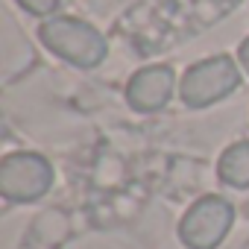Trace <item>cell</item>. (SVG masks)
<instances>
[{
  "mask_svg": "<svg viewBox=\"0 0 249 249\" xmlns=\"http://www.w3.org/2000/svg\"><path fill=\"white\" fill-rule=\"evenodd\" d=\"M38 41L62 62H68L73 68H85V71L97 68L108 53L106 36L94 24H88L82 18H71V15L47 18L38 27Z\"/></svg>",
  "mask_w": 249,
  "mask_h": 249,
  "instance_id": "obj_1",
  "label": "cell"
},
{
  "mask_svg": "<svg viewBox=\"0 0 249 249\" xmlns=\"http://www.w3.org/2000/svg\"><path fill=\"white\" fill-rule=\"evenodd\" d=\"M240 85V65L229 53H217L191 65L179 82V97L188 108H208L226 100Z\"/></svg>",
  "mask_w": 249,
  "mask_h": 249,
  "instance_id": "obj_2",
  "label": "cell"
},
{
  "mask_svg": "<svg viewBox=\"0 0 249 249\" xmlns=\"http://www.w3.org/2000/svg\"><path fill=\"white\" fill-rule=\"evenodd\" d=\"M234 223V205L223 196L196 199L179 220V240L188 249H217Z\"/></svg>",
  "mask_w": 249,
  "mask_h": 249,
  "instance_id": "obj_3",
  "label": "cell"
},
{
  "mask_svg": "<svg viewBox=\"0 0 249 249\" xmlns=\"http://www.w3.org/2000/svg\"><path fill=\"white\" fill-rule=\"evenodd\" d=\"M53 188V164L38 153H9L0 161V194L6 202H36Z\"/></svg>",
  "mask_w": 249,
  "mask_h": 249,
  "instance_id": "obj_4",
  "label": "cell"
},
{
  "mask_svg": "<svg viewBox=\"0 0 249 249\" xmlns=\"http://www.w3.org/2000/svg\"><path fill=\"white\" fill-rule=\"evenodd\" d=\"M173 88H176V73L170 65H147L135 71L132 79L126 82V100L135 111L153 114L170 103Z\"/></svg>",
  "mask_w": 249,
  "mask_h": 249,
  "instance_id": "obj_5",
  "label": "cell"
},
{
  "mask_svg": "<svg viewBox=\"0 0 249 249\" xmlns=\"http://www.w3.org/2000/svg\"><path fill=\"white\" fill-rule=\"evenodd\" d=\"M217 176L229 188H237V191L249 188V141H237L223 150L217 161Z\"/></svg>",
  "mask_w": 249,
  "mask_h": 249,
  "instance_id": "obj_6",
  "label": "cell"
},
{
  "mask_svg": "<svg viewBox=\"0 0 249 249\" xmlns=\"http://www.w3.org/2000/svg\"><path fill=\"white\" fill-rule=\"evenodd\" d=\"M18 6H24L30 15H50L59 9V0H18Z\"/></svg>",
  "mask_w": 249,
  "mask_h": 249,
  "instance_id": "obj_7",
  "label": "cell"
},
{
  "mask_svg": "<svg viewBox=\"0 0 249 249\" xmlns=\"http://www.w3.org/2000/svg\"><path fill=\"white\" fill-rule=\"evenodd\" d=\"M237 62H240V68L249 73V36L240 41V47H237Z\"/></svg>",
  "mask_w": 249,
  "mask_h": 249,
  "instance_id": "obj_8",
  "label": "cell"
}]
</instances>
